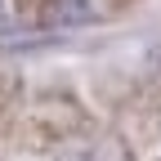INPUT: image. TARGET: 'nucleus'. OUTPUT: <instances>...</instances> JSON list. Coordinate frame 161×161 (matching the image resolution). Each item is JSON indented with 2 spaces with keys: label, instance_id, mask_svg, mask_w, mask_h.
Wrapping results in <instances>:
<instances>
[{
  "label": "nucleus",
  "instance_id": "obj_2",
  "mask_svg": "<svg viewBox=\"0 0 161 161\" xmlns=\"http://www.w3.org/2000/svg\"><path fill=\"white\" fill-rule=\"evenodd\" d=\"M0 14H5V0H0Z\"/></svg>",
  "mask_w": 161,
  "mask_h": 161
},
{
  "label": "nucleus",
  "instance_id": "obj_1",
  "mask_svg": "<svg viewBox=\"0 0 161 161\" xmlns=\"http://www.w3.org/2000/svg\"><path fill=\"white\" fill-rule=\"evenodd\" d=\"M45 23H54V27L94 23V0H45Z\"/></svg>",
  "mask_w": 161,
  "mask_h": 161
}]
</instances>
